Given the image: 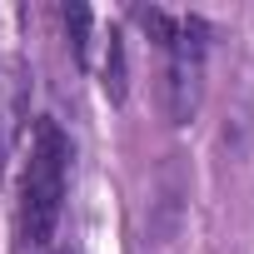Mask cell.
<instances>
[{
    "instance_id": "1",
    "label": "cell",
    "mask_w": 254,
    "mask_h": 254,
    "mask_svg": "<svg viewBox=\"0 0 254 254\" xmlns=\"http://www.w3.org/2000/svg\"><path fill=\"white\" fill-rule=\"evenodd\" d=\"M65 190H70V140L55 120H35L25 170H20V199H15L20 244L45 249L55 239L60 214H65Z\"/></svg>"
},
{
    "instance_id": "2",
    "label": "cell",
    "mask_w": 254,
    "mask_h": 254,
    "mask_svg": "<svg viewBox=\"0 0 254 254\" xmlns=\"http://www.w3.org/2000/svg\"><path fill=\"white\" fill-rule=\"evenodd\" d=\"M204 55H209L204 20L199 15H180V30L165 45V115H170V125H185L199 110V95H204Z\"/></svg>"
},
{
    "instance_id": "3",
    "label": "cell",
    "mask_w": 254,
    "mask_h": 254,
    "mask_svg": "<svg viewBox=\"0 0 254 254\" xmlns=\"http://www.w3.org/2000/svg\"><path fill=\"white\" fill-rule=\"evenodd\" d=\"M105 95L115 105L125 100V40H120V30H110V50H105Z\"/></svg>"
},
{
    "instance_id": "4",
    "label": "cell",
    "mask_w": 254,
    "mask_h": 254,
    "mask_svg": "<svg viewBox=\"0 0 254 254\" xmlns=\"http://www.w3.org/2000/svg\"><path fill=\"white\" fill-rule=\"evenodd\" d=\"M60 20H65V30H70V40H75V55L85 60V55H90V20H95V15H90L85 5H65Z\"/></svg>"
},
{
    "instance_id": "5",
    "label": "cell",
    "mask_w": 254,
    "mask_h": 254,
    "mask_svg": "<svg viewBox=\"0 0 254 254\" xmlns=\"http://www.w3.org/2000/svg\"><path fill=\"white\" fill-rule=\"evenodd\" d=\"M0 155H5V140H0Z\"/></svg>"
},
{
    "instance_id": "6",
    "label": "cell",
    "mask_w": 254,
    "mask_h": 254,
    "mask_svg": "<svg viewBox=\"0 0 254 254\" xmlns=\"http://www.w3.org/2000/svg\"><path fill=\"white\" fill-rule=\"evenodd\" d=\"M60 254H75V249H60Z\"/></svg>"
}]
</instances>
